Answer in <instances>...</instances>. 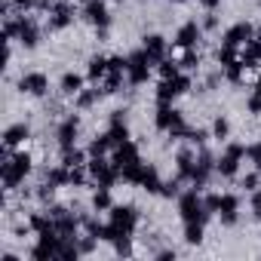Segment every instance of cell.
I'll use <instances>...</instances> for the list:
<instances>
[{
  "mask_svg": "<svg viewBox=\"0 0 261 261\" xmlns=\"http://www.w3.org/2000/svg\"><path fill=\"white\" fill-rule=\"evenodd\" d=\"M148 74H151V56H148L145 49L126 59V77H129V83H136V86H139V83L148 80Z\"/></svg>",
  "mask_w": 261,
  "mask_h": 261,
  "instance_id": "6da1fadb",
  "label": "cell"
},
{
  "mask_svg": "<svg viewBox=\"0 0 261 261\" xmlns=\"http://www.w3.org/2000/svg\"><path fill=\"white\" fill-rule=\"evenodd\" d=\"M28 172H31V157H28V154H19V157H13V160L4 166V185H7V188H16Z\"/></svg>",
  "mask_w": 261,
  "mask_h": 261,
  "instance_id": "7a4b0ae2",
  "label": "cell"
},
{
  "mask_svg": "<svg viewBox=\"0 0 261 261\" xmlns=\"http://www.w3.org/2000/svg\"><path fill=\"white\" fill-rule=\"evenodd\" d=\"M206 215H209L206 203L197 197V191H188L181 197V218L185 221H206Z\"/></svg>",
  "mask_w": 261,
  "mask_h": 261,
  "instance_id": "3957f363",
  "label": "cell"
},
{
  "mask_svg": "<svg viewBox=\"0 0 261 261\" xmlns=\"http://www.w3.org/2000/svg\"><path fill=\"white\" fill-rule=\"evenodd\" d=\"M19 89L28 92V95H43V92L49 89V77L40 74V71H31V74H25V77L19 80Z\"/></svg>",
  "mask_w": 261,
  "mask_h": 261,
  "instance_id": "277c9868",
  "label": "cell"
},
{
  "mask_svg": "<svg viewBox=\"0 0 261 261\" xmlns=\"http://www.w3.org/2000/svg\"><path fill=\"white\" fill-rule=\"evenodd\" d=\"M243 157H246V148H243V145H230V148L224 151V157L218 160V172H221V175H237V166H240Z\"/></svg>",
  "mask_w": 261,
  "mask_h": 261,
  "instance_id": "5b68a950",
  "label": "cell"
},
{
  "mask_svg": "<svg viewBox=\"0 0 261 261\" xmlns=\"http://www.w3.org/2000/svg\"><path fill=\"white\" fill-rule=\"evenodd\" d=\"M77 133H80V120H77V114H71L62 126H59V145H62V151H68V148H74V142H77Z\"/></svg>",
  "mask_w": 261,
  "mask_h": 261,
  "instance_id": "8992f818",
  "label": "cell"
},
{
  "mask_svg": "<svg viewBox=\"0 0 261 261\" xmlns=\"http://www.w3.org/2000/svg\"><path fill=\"white\" fill-rule=\"evenodd\" d=\"M252 37H255V31H252V25H246V22H240V25H233L227 34H224V46H243V43H252Z\"/></svg>",
  "mask_w": 261,
  "mask_h": 261,
  "instance_id": "52a82bcc",
  "label": "cell"
},
{
  "mask_svg": "<svg viewBox=\"0 0 261 261\" xmlns=\"http://www.w3.org/2000/svg\"><path fill=\"white\" fill-rule=\"evenodd\" d=\"M86 19L95 25V28H108L111 25V19H108V7L101 4V0H89V4H86Z\"/></svg>",
  "mask_w": 261,
  "mask_h": 261,
  "instance_id": "ba28073f",
  "label": "cell"
},
{
  "mask_svg": "<svg viewBox=\"0 0 261 261\" xmlns=\"http://www.w3.org/2000/svg\"><path fill=\"white\" fill-rule=\"evenodd\" d=\"M237 212H240V197L233 194H221V203H218V215L224 224H233L237 221Z\"/></svg>",
  "mask_w": 261,
  "mask_h": 261,
  "instance_id": "9c48e42d",
  "label": "cell"
},
{
  "mask_svg": "<svg viewBox=\"0 0 261 261\" xmlns=\"http://www.w3.org/2000/svg\"><path fill=\"white\" fill-rule=\"evenodd\" d=\"M197 40H200V25H197V22L181 25V31H178V37H175V43H178L181 49H191V46H197Z\"/></svg>",
  "mask_w": 261,
  "mask_h": 261,
  "instance_id": "30bf717a",
  "label": "cell"
},
{
  "mask_svg": "<svg viewBox=\"0 0 261 261\" xmlns=\"http://www.w3.org/2000/svg\"><path fill=\"white\" fill-rule=\"evenodd\" d=\"M28 136H31V129L25 123H16V126H10L4 133V142H7V148H19L22 142H28Z\"/></svg>",
  "mask_w": 261,
  "mask_h": 261,
  "instance_id": "8fae6325",
  "label": "cell"
},
{
  "mask_svg": "<svg viewBox=\"0 0 261 261\" xmlns=\"http://www.w3.org/2000/svg\"><path fill=\"white\" fill-rule=\"evenodd\" d=\"M145 53L151 56V62H163V56H166V40H163L160 34L145 37Z\"/></svg>",
  "mask_w": 261,
  "mask_h": 261,
  "instance_id": "7c38bea8",
  "label": "cell"
},
{
  "mask_svg": "<svg viewBox=\"0 0 261 261\" xmlns=\"http://www.w3.org/2000/svg\"><path fill=\"white\" fill-rule=\"evenodd\" d=\"M19 40L25 43V46H34L37 43V28H34V22L31 19H19Z\"/></svg>",
  "mask_w": 261,
  "mask_h": 261,
  "instance_id": "4fadbf2b",
  "label": "cell"
},
{
  "mask_svg": "<svg viewBox=\"0 0 261 261\" xmlns=\"http://www.w3.org/2000/svg\"><path fill=\"white\" fill-rule=\"evenodd\" d=\"M62 92H65V95H80V92H83V77L74 74V71H68V74L62 77Z\"/></svg>",
  "mask_w": 261,
  "mask_h": 261,
  "instance_id": "5bb4252c",
  "label": "cell"
},
{
  "mask_svg": "<svg viewBox=\"0 0 261 261\" xmlns=\"http://www.w3.org/2000/svg\"><path fill=\"white\" fill-rule=\"evenodd\" d=\"M71 19H74V16H71V10H68V7H59V10L53 13V19H49V28H56V31H59V28H68V25H71Z\"/></svg>",
  "mask_w": 261,
  "mask_h": 261,
  "instance_id": "9a60e30c",
  "label": "cell"
},
{
  "mask_svg": "<svg viewBox=\"0 0 261 261\" xmlns=\"http://www.w3.org/2000/svg\"><path fill=\"white\" fill-rule=\"evenodd\" d=\"M185 240L188 243H200L203 240V221H185Z\"/></svg>",
  "mask_w": 261,
  "mask_h": 261,
  "instance_id": "2e32d148",
  "label": "cell"
},
{
  "mask_svg": "<svg viewBox=\"0 0 261 261\" xmlns=\"http://www.w3.org/2000/svg\"><path fill=\"white\" fill-rule=\"evenodd\" d=\"M230 136V123L224 120V117H218L215 123H212V139H218V142H224Z\"/></svg>",
  "mask_w": 261,
  "mask_h": 261,
  "instance_id": "e0dca14e",
  "label": "cell"
},
{
  "mask_svg": "<svg viewBox=\"0 0 261 261\" xmlns=\"http://www.w3.org/2000/svg\"><path fill=\"white\" fill-rule=\"evenodd\" d=\"M92 206H95V209H101V212H105V209H111V197H108V188H101V191L92 197Z\"/></svg>",
  "mask_w": 261,
  "mask_h": 261,
  "instance_id": "ac0fdd59",
  "label": "cell"
},
{
  "mask_svg": "<svg viewBox=\"0 0 261 261\" xmlns=\"http://www.w3.org/2000/svg\"><path fill=\"white\" fill-rule=\"evenodd\" d=\"M160 77H163V80H169V77H178V68H175V62H160Z\"/></svg>",
  "mask_w": 261,
  "mask_h": 261,
  "instance_id": "d6986e66",
  "label": "cell"
},
{
  "mask_svg": "<svg viewBox=\"0 0 261 261\" xmlns=\"http://www.w3.org/2000/svg\"><path fill=\"white\" fill-rule=\"evenodd\" d=\"M258 185H261V178H258V175H255V172H249V175H246V178H243V188H246V191H249V194H255V191H258Z\"/></svg>",
  "mask_w": 261,
  "mask_h": 261,
  "instance_id": "ffe728a7",
  "label": "cell"
},
{
  "mask_svg": "<svg viewBox=\"0 0 261 261\" xmlns=\"http://www.w3.org/2000/svg\"><path fill=\"white\" fill-rule=\"evenodd\" d=\"M95 92H98V89H95ZM95 92H80V98H77V105H80V108H89V105L95 101Z\"/></svg>",
  "mask_w": 261,
  "mask_h": 261,
  "instance_id": "44dd1931",
  "label": "cell"
},
{
  "mask_svg": "<svg viewBox=\"0 0 261 261\" xmlns=\"http://www.w3.org/2000/svg\"><path fill=\"white\" fill-rule=\"evenodd\" d=\"M249 157H252V163H255V169H261V142H258L255 148H249Z\"/></svg>",
  "mask_w": 261,
  "mask_h": 261,
  "instance_id": "7402d4cb",
  "label": "cell"
},
{
  "mask_svg": "<svg viewBox=\"0 0 261 261\" xmlns=\"http://www.w3.org/2000/svg\"><path fill=\"white\" fill-rule=\"evenodd\" d=\"M16 4H19V7H31V0H16Z\"/></svg>",
  "mask_w": 261,
  "mask_h": 261,
  "instance_id": "603a6c76",
  "label": "cell"
},
{
  "mask_svg": "<svg viewBox=\"0 0 261 261\" xmlns=\"http://www.w3.org/2000/svg\"><path fill=\"white\" fill-rule=\"evenodd\" d=\"M258 95H261V89H258Z\"/></svg>",
  "mask_w": 261,
  "mask_h": 261,
  "instance_id": "cb8c5ba5",
  "label": "cell"
}]
</instances>
